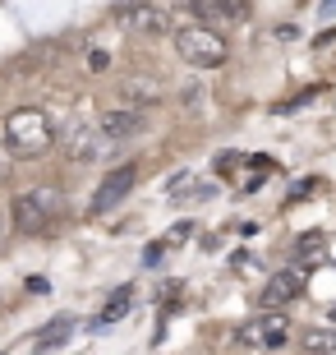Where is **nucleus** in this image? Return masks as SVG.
<instances>
[{"label": "nucleus", "mask_w": 336, "mask_h": 355, "mask_svg": "<svg viewBox=\"0 0 336 355\" xmlns=\"http://www.w3.org/2000/svg\"><path fill=\"white\" fill-rule=\"evenodd\" d=\"M134 184H139V166H134V162H125V166H116V171H111V175H106L102 184H97V194H92L88 212H92V217H102V212H111L116 203H125V194H130Z\"/></svg>", "instance_id": "7"}, {"label": "nucleus", "mask_w": 336, "mask_h": 355, "mask_svg": "<svg viewBox=\"0 0 336 355\" xmlns=\"http://www.w3.org/2000/svg\"><path fill=\"white\" fill-rule=\"evenodd\" d=\"M304 295V272L299 268H281V272L267 277V286H263V309H285L290 300H299Z\"/></svg>", "instance_id": "8"}, {"label": "nucleus", "mask_w": 336, "mask_h": 355, "mask_svg": "<svg viewBox=\"0 0 336 355\" xmlns=\"http://www.w3.org/2000/svg\"><path fill=\"white\" fill-rule=\"evenodd\" d=\"M189 236H194V222H180V226H170V236L161 240V245H166V250H175V245H184Z\"/></svg>", "instance_id": "16"}, {"label": "nucleus", "mask_w": 336, "mask_h": 355, "mask_svg": "<svg viewBox=\"0 0 336 355\" xmlns=\"http://www.w3.org/2000/svg\"><path fill=\"white\" fill-rule=\"evenodd\" d=\"M130 309H134V291L120 286V291H111V295H106V304L97 309V318H92V323H97V328H111V323H120Z\"/></svg>", "instance_id": "11"}, {"label": "nucleus", "mask_w": 336, "mask_h": 355, "mask_svg": "<svg viewBox=\"0 0 336 355\" xmlns=\"http://www.w3.org/2000/svg\"><path fill=\"white\" fill-rule=\"evenodd\" d=\"M161 259H166V245H161V240H157V245H148V254H143V263H148V268H157Z\"/></svg>", "instance_id": "17"}, {"label": "nucleus", "mask_w": 336, "mask_h": 355, "mask_svg": "<svg viewBox=\"0 0 336 355\" xmlns=\"http://www.w3.org/2000/svg\"><path fill=\"white\" fill-rule=\"evenodd\" d=\"M120 28H130L139 37H170L175 33V19H170L166 5H152V0H130V5H120L116 10Z\"/></svg>", "instance_id": "5"}, {"label": "nucleus", "mask_w": 336, "mask_h": 355, "mask_svg": "<svg viewBox=\"0 0 336 355\" xmlns=\"http://www.w3.org/2000/svg\"><path fill=\"white\" fill-rule=\"evenodd\" d=\"M290 318L281 314V309H263L258 318H249L245 328L235 332V346L240 351H281L285 342H290Z\"/></svg>", "instance_id": "4"}, {"label": "nucleus", "mask_w": 336, "mask_h": 355, "mask_svg": "<svg viewBox=\"0 0 336 355\" xmlns=\"http://www.w3.org/2000/svg\"><path fill=\"white\" fill-rule=\"evenodd\" d=\"M304 351H313V355H336V332H309V337H304Z\"/></svg>", "instance_id": "14"}, {"label": "nucleus", "mask_w": 336, "mask_h": 355, "mask_svg": "<svg viewBox=\"0 0 336 355\" xmlns=\"http://www.w3.org/2000/svg\"><path fill=\"white\" fill-rule=\"evenodd\" d=\"M120 97L134 102V106H157V102H161V83L148 79V74H134V79L120 83Z\"/></svg>", "instance_id": "10"}, {"label": "nucleus", "mask_w": 336, "mask_h": 355, "mask_svg": "<svg viewBox=\"0 0 336 355\" xmlns=\"http://www.w3.org/2000/svg\"><path fill=\"white\" fill-rule=\"evenodd\" d=\"M69 332H74V318H69V314H60L55 323H46V328H42V337H37L33 346H37V351H51V346H65V342H69Z\"/></svg>", "instance_id": "12"}, {"label": "nucleus", "mask_w": 336, "mask_h": 355, "mask_svg": "<svg viewBox=\"0 0 336 355\" xmlns=\"http://www.w3.org/2000/svg\"><path fill=\"white\" fill-rule=\"evenodd\" d=\"M332 318H336V309H332Z\"/></svg>", "instance_id": "18"}, {"label": "nucleus", "mask_w": 336, "mask_h": 355, "mask_svg": "<svg viewBox=\"0 0 336 355\" xmlns=\"http://www.w3.org/2000/svg\"><path fill=\"white\" fill-rule=\"evenodd\" d=\"M194 175H189V171H184V175H175V184H170V189H166V198H170V203H184V198H189V194H212V189H194Z\"/></svg>", "instance_id": "13"}, {"label": "nucleus", "mask_w": 336, "mask_h": 355, "mask_svg": "<svg viewBox=\"0 0 336 355\" xmlns=\"http://www.w3.org/2000/svg\"><path fill=\"white\" fill-rule=\"evenodd\" d=\"M111 153V144L102 139V130L97 125H74V130L65 134V157L69 162H97Z\"/></svg>", "instance_id": "9"}, {"label": "nucleus", "mask_w": 336, "mask_h": 355, "mask_svg": "<svg viewBox=\"0 0 336 355\" xmlns=\"http://www.w3.org/2000/svg\"><path fill=\"white\" fill-rule=\"evenodd\" d=\"M170 37H175L180 60L194 65V69H217V65H226V55H231L226 37H221L212 24H189V28H180V33H170Z\"/></svg>", "instance_id": "2"}, {"label": "nucleus", "mask_w": 336, "mask_h": 355, "mask_svg": "<svg viewBox=\"0 0 336 355\" xmlns=\"http://www.w3.org/2000/svg\"><path fill=\"white\" fill-rule=\"evenodd\" d=\"M180 5H184V10H189V14H194L198 24H207V19L217 14V5H212V0H180Z\"/></svg>", "instance_id": "15"}, {"label": "nucleus", "mask_w": 336, "mask_h": 355, "mask_svg": "<svg viewBox=\"0 0 336 355\" xmlns=\"http://www.w3.org/2000/svg\"><path fill=\"white\" fill-rule=\"evenodd\" d=\"M5 144H10L14 157H42L55 144V130H51V120H46V111H37V106L10 111L5 116Z\"/></svg>", "instance_id": "1"}, {"label": "nucleus", "mask_w": 336, "mask_h": 355, "mask_svg": "<svg viewBox=\"0 0 336 355\" xmlns=\"http://www.w3.org/2000/svg\"><path fill=\"white\" fill-rule=\"evenodd\" d=\"M148 111H152V106L125 102V106H116V111H106V116L97 120V130H102V139L111 148H120V144H130V139H139V134L148 130Z\"/></svg>", "instance_id": "6"}, {"label": "nucleus", "mask_w": 336, "mask_h": 355, "mask_svg": "<svg viewBox=\"0 0 336 355\" xmlns=\"http://www.w3.org/2000/svg\"><path fill=\"white\" fill-rule=\"evenodd\" d=\"M10 217L19 231H46V226L60 217V189H51V184H37V189H24V194H14L10 203Z\"/></svg>", "instance_id": "3"}]
</instances>
